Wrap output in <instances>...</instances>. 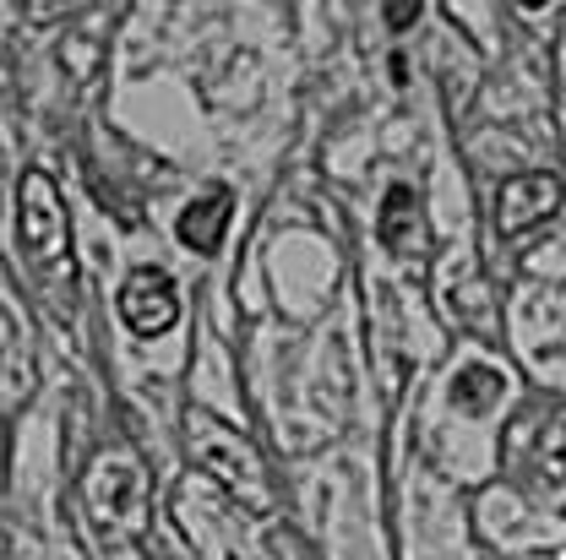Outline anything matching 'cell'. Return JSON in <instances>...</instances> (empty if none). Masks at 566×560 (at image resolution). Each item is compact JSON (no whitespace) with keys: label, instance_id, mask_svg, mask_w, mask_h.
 <instances>
[{"label":"cell","instance_id":"cell-1","mask_svg":"<svg viewBox=\"0 0 566 560\" xmlns=\"http://www.w3.org/2000/svg\"><path fill=\"white\" fill-rule=\"evenodd\" d=\"M186 446H191V463L208 474L218 490L229 495L234 506L245 511H273V474L256 452V441L234 424H223L208 409H191L186 414Z\"/></svg>","mask_w":566,"mask_h":560},{"label":"cell","instance_id":"cell-2","mask_svg":"<svg viewBox=\"0 0 566 560\" xmlns=\"http://www.w3.org/2000/svg\"><path fill=\"white\" fill-rule=\"evenodd\" d=\"M87 522L98 528L104 545H132L147 528V479L132 452H98L87 479H82Z\"/></svg>","mask_w":566,"mask_h":560},{"label":"cell","instance_id":"cell-3","mask_svg":"<svg viewBox=\"0 0 566 560\" xmlns=\"http://www.w3.org/2000/svg\"><path fill=\"white\" fill-rule=\"evenodd\" d=\"M17 240H22V256L39 278H71V218L50 169H28L17 186Z\"/></svg>","mask_w":566,"mask_h":560},{"label":"cell","instance_id":"cell-4","mask_svg":"<svg viewBox=\"0 0 566 560\" xmlns=\"http://www.w3.org/2000/svg\"><path fill=\"white\" fill-rule=\"evenodd\" d=\"M120 316L137 338H164L180 321V288L164 267H137L120 288Z\"/></svg>","mask_w":566,"mask_h":560},{"label":"cell","instance_id":"cell-5","mask_svg":"<svg viewBox=\"0 0 566 560\" xmlns=\"http://www.w3.org/2000/svg\"><path fill=\"white\" fill-rule=\"evenodd\" d=\"M562 202L556 175H512L495 191V234L501 240H523L528 229H539Z\"/></svg>","mask_w":566,"mask_h":560},{"label":"cell","instance_id":"cell-6","mask_svg":"<svg viewBox=\"0 0 566 560\" xmlns=\"http://www.w3.org/2000/svg\"><path fill=\"white\" fill-rule=\"evenodd\" d=\"M376 240L387 256L398 262H424L430 256V218H424L420 197L409 186H392L387 202H381V218H376Z\"/></svg>","mask_w":566,"mask_h":560},{"label":"cell","instance_id":"cell-7","mask_svg":"<svg viewBox=\"0 0 566 560\" xmlns=\"http://www.w3.org/2000/svg\"><path fill=\"white\" fill-rule=\"evenodd\" d=\"M229 218H234V197H229L223 186H212V191H202V197L186 202L180 223H175V234H180L186 251L218 256V245H223V234H229Z\"/></svg>","mask_w":566,"mask_h":560},{"label":"cell","instance_id":"cell-8","mask_svg":"<svg viewBox=\"0 0 566 560\" xmlns=\"http://www.w3.org/2000/svg\"><path fill=\"white\" fill-rule=\"evenodd\" d=\"M501 392H506V370H495V364H463L452 376V409H463V414H491Z\"/></svg>","mask_w":566,"mask_h":560},{"label":"cell","instance_id":"cell-9","mask_svg":"<svg viewBox=\"0 0 566 560\" xmlns=\"http://www.w3.org/2000/svg\"><path fill=\"white\" fill-rule=\"evenodd\" d=\"M268 545H273V556L279 560H316V550H311L294 528H273V539H268Z\"/></svg>","mask_w":566,"mask_h":560},{"label":"cell","instance_id":"cell-10","mask_svg":"<svg viewBox=\"0 0 566 560\" xmlns=\"http://www.w3.org/2000/svg\"><path fill=\"white\" fill-rule=\"evenodd\" d=\"M420 22V6H387V28H409Z\"/></svg>","mask_w":566,"mask_h":560},{"label":"cell","instance_id":"cell-11","mask_svg":"<svg viewBox=\"0 0 566 560\" xmlns=\"http://www.w3.org/2000/svg\"><path fill=\"white\" fill-rule=\"evenodd\" d=\"M6 349H11V316L0 310V359H6Z\"/></svg>","mask_w":566,"mask_h":560}]
</instances>
